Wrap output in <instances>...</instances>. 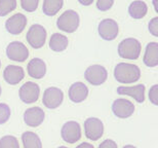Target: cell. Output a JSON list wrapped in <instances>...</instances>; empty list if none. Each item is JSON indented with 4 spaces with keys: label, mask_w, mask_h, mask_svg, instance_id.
Returning a JSON list of instances; mask_svg holds the SVG:
<instances>
[{
    "label": "cell",
    "mask_w": 158,
    "mask_h": 148,
    "mask_svg": "<svg viewBox=\"0 0 158 148\" xmlns=\"http://www.w3.org/2000/svg\"><path fill=\"white\" fill-rule=\"evenodd\" d=\"M114 78L122 84L134 83L140 80L141 69L139 66L131 63H118L114 67Z\"/></svg>",
    "instance_id": "6da1fadb"
},
{
    "label": "cell",
    "mask_w": 158,
    "mask_h": 148,
    "mask_svg": "<svg viewBox=\"0 0 158 148\" xmlns=\"http://www.w3.org/2000/svg\"><path fill=\"white\" fill-rule=\"evenodd\" d=\"M120 58L126 60H138L142 52V44L138 39L128 37L121 40L117 49Z\"/></svg>",
    "instance_id": "7a4b0ae2"
},
{
    "label": "cell",
    "mask_w": 158,
    "mask_h": 148,
    "mask_svg": "<svg viewBox=\"0 0 158 148\" xmlns=\"http://www.w3.org/2000/svg\"><path fill=\"white\" fill-rule=\"evenodd\" d=\"M79 25H80V18L77 11L73 9H68L64 11L56 20V27L60 31L65 33L75 32Z\"/></svg>",
    "instance_id": "3957f363"
},
{
    "label": "cell",
    "mask_w": 158,
    "mask_h": 148,
    "mask_svg": "<svg viewBox=\"0 0 158 148\" xmlns=\"http://www.w3.org/2000/svg\"><path fill=\"white\" fill-rule=\"evenodd\" d=\"M46 37H47L46 29L39 24L32 25L26 34L27 42L29 43L31 48L35 49H41L45 44Z\"/></svg>",
    "instance_id": "277c9868"
},
{
    "label": "cell",
    "mask_w": 158,
    "mask_h": 148,
    "mask_svg": "<svg viewBox=\"0 0 158 148\" xmlns=\"http://www.w3.org/2000/svg\"><path fill=\"white\" fill-rule=\"evenodd\" d=\"M84 78L91 86H101L105 83L108 78V71L102 65H91L84 72Z\"/></svg>",
    "instance_id": "5b68a950"
},
{
    "label": "cell",
    "mask_w": 158,
    "mask_h": 148,
    "mask_svg": "<svg viewBox=\"0 0 158 148\" xmlns=\"http://www.w3.org/2000/svg\"><path fill=\"white\" fill-rule=\"evenodd\" d=\"M62 139L68 144H75L81 139L82 131L79 122L75 121H69L63 125L61 129Z\"/></svg>",
    "instance_id": "8992f818"
},
{
    "label": "cell",
    "mask_w": 158,
    "mask_h": 148,
    "mask_svg": "<svg viewBox=\"0 0 158 148\" xmlns=\"http://www.w3.org/2000/svg\"><path fill=\"white\" fill-rule=\"evenodd\" d=\"M105 127L98 117H88L84 121V135L88 140L98 141L103 137Z\"/></svg>",
    "instance_id": "52a82bcc"
},
{
    "label": "cell",
    "mask_w": 158,
    "mask_h": 148,
    "mask_svg": "<svg viewBox=\"0 0 158 148\" xmlns=\"http://www.w3.org/2000/svg\"><path fill=\"white\" fill-rule=\"evenodd\" d=\"M98 32L102 39L106 40V41H112L118 36V23L113 19H104L99 23Z\"/></svg>",
    "instance_id": "ba28073f"
},
{
    "label": "cell",
    "mask_w": 158,
    "mask_h": 148,
    "mask_svg": "<svg viewBox=\"0 0 158 148\" xmlns=\"http://www.w3.org/2000/svg\"><path fill=\"white\" fill-rule=\"evenodd\" d=\"M64 101V93L56 87H49L44 91L42 97L43 105L48 109H56Z\"/></svg>",
    "instance_id": "9c48e42d"
},
{
    "label": "cell",
    "mask_w": 158,
    "mask_h": 148,
    "mask_svg": "<svg viewBox=\"0 0 158 148\" xmlns=\"http://www.w3.org/2000/svg\"><path fill=\"white\" fill-rule=\"evenodd\" d=\"M6 56L9 60L14 62L23 63L29 57V49L23 42L12 41L6 46Z\"/></svg>",
    "instance_id": "30bf717a"
},
{
    "label": "cell",
    "mask_w": 158,
    "mask_h": 148,
    "mask_svg": "<svg viewBox=\"0 0 158 148\" xmlns=\"http://www.w3.org/2000/svg\"><path fill=\"white\" fill-rule=\"evenodd\" d=\"M19 96L23 103L33 104L37 102L40 97V87L36 82L27 81L20 87Z\"/></svg>",
    "instance_id": "8fae6325"
},
{
    "label": "cell",
    "mask_w": 158,
    "mask_h": 148,
    "mask_svg": "<svg viewBox=\"0 0 158 148\" xmlns=\"http://www.w3.org/2000/svg\"><path fill=\"white\" fill-rule=\"evenodd\" d=\"M135 105L128 99H116L112 103V111L118 118H128L135 113Z\"/></svg>",
    "instance_id": "7c38bea8"
},
{
    "label": "cell",
    "mask_w": 158,
    "mask_h": 148,
    "mask_svg": "<svg viewBox=\"0 0 158 148\" xmlns=\"http://www.w3.org/2000/svg\"><path fill=\"white\" fill-rule=\"evenodd\" d=\"M27 17L21 12L15 14L5 22V29L12 35H20L27 26Z\"/></svg>",
    "instance_id": "4fadbf2b"
},
{
    "label": "cell",
    "mask_w": 158,
    "mask_h": 148,
    "mask_svg": "<svg viewBox=\"0 0 158 148\" xmlns=\"http://www.w3.org/2000/svg\"><path fill=\"white\" fill-rule=\"evenodd\" d=\"M24 121L28 127L37 128L42 124L45 119V112L40 107H30L24 112Z\"/></svg>",
    "instance_id": "5bb4252c"
},
{
    "label": "cell",
    "mask_w": 158,
    "mask_h": 148,
    "mask_svg": "<svg viewBox=\"0 0 158 148\" xmlns=\"http://www.w3.org/2000/svg\"><path fill=\"white\" fill-rule=\"evenodd\" d=\"M118 95L120 96H128L131 98H134L138 103L145 102V93H146V87L144 84H135L132 87L120 86L116 90Z\"/></svg>",
    "instance_id": "9a60e30c"
},
{
    "label": "cell",
    "mask_w": 158,
    "mask_h": 148,
    "mask_svg": "<svg viewBox=\"0 0 158 148\" xmlns=\"http://www.w3.org/2000/svg\"><path fill=\"white\" fill-rule=\"evenodd\" d=\"M3 78L5 82L10 86H15L25 78V70L21 66L8 65L3 70Z\"/></svg>",
    "instance_id": "2e32d148"
},
{
    "label": "cell",
    "mask_w": 158,
    "mask_h": 148,
    "mask_svg": "<svg viewBox=\"0 0 158 148\" xmlns=\"http://www.w3.org/2000/svg\"><path fill=\"white\" fill-rule=\"evenodd\" d=\"M68 96L73 103H81L87 99L88 87L84 82L77 81L71 84L68 91Z\"/></svg>",
    "instance_id": "e0dca14e"
},
{
    "label": "cell",
    "mask_w": 158,
    "mask_h": 148,
    "mask_svg": "<svg viewBox=\"0 0 158 148\" xmlns=\"http://www.w3.org/2000/svg\"><path fill=\"white\" fill-rule=\"evenodd\" d=\"M27 72L30 77L35 78V79H41L46 74L45 62L39 58L30 60L27 65Z\"/></svg>",
    "instance_id": "ac0fdd59"
},
{
    "label": "cell",
    "mask_w": 158,
    "mask_h": 148,
    "mask_svg": "<svg viewBox=\"0 0 158 148\" xmlns=\"http://www.w3.org/2000/svg\"><path fill=\"white\" fill-rule=\"evenodd\" d=\"M144 64L149 68L156 67L158 64V43L153 41L148 43L145 49L143 58Z\"/></svg>",
    "instance_id": "d6986e66"
},
{
    "label": "cell",
    "mask_w": 158,
    "mask_h": 148,
    "mask_svg": "<svg viewBox=\"0 0 158 148\" xmlns=\"http://www.w3.org/2000/svg\"><path fill=\"white\" fill-rule=\"evenodd\" d=\"M49 49L56 53H62L68 48L69 39L68 37L62 33H53L50 36L48 42Z\"/></svg>",
    "instance_id": "ffe728a7"
},
{
    "label": "cell",
    "mask_w": 158,
    "mask_h": 148,
    "mask_svg": "<svg viewBox=\"0 0 158 148\" xmlns=\"http://www.w3.org/2000/svg\"><path fill=\"white\" fill-rule=\"evenodd\" d=\"M148 12V5L142 0H135L128 6V14L135 20H141L146 17Z\"/></svg>",
    "instance_id": "44dd1931"
},
{
    "label": "cell",
    "mask_w": 158,
    "mask_h": 148,
    "mask_svg": "<svg viewBox=\"0 0 158 148\" xmlns=\"http://www.w3.org/2000/svg\"><path fill=\"white\" fill-rule=\"evenodd\" d=\"M23 148H42L40 137L34 132L27 131L22 134Z\"/></svg>",
    "instance_id": "7402d4cb"
},
{
    "label": "cell",
    "mask_w": 158,
    "mask_h": 148,
    "mask_svg": "<svg viewBox=\"0 0 158 148\" xmlns=\"http://www.w3.org/2000/svg\"><path fill=\"white\" fill-rule=\"evenodd\" d=\"M64 0H43L42 11L48 17H53L63 8Z\"/></svg>",
    "instance_id": "603a6c76"
},
{
    "label": "cell",
    "mask_w": 158,
    "mask_h": 148,
    "mask_svg": "<svg viewBox=\"0 0 158 148\" xmlns=\"http://www.w3.org/2000/svg\"><path fill=\"white\" fill-rule=\"evenodd\" d=\"M17 0H0V17H5L17 8Z\"/></svg>",
    "instance_id": "cb8c5ba5"
},
{
    "label": "cell",
    "mask_w": 158,
    "mask_h": 148,
    "mask_svg": "<svg viewBox=\"0 0 158 148\" xmlns=\"http://www.w3.org/2000/svg\"><path fill=\"white\" fill-rule=\"evenodd\" d=\"M0 148H20V143L17 137L5 135L0 139Z\"/></svg>",
    "instance_id": "d4e9b609"
},
{
    "label": "cell",
    "mask_w": 158,
    "mask_h": 148,
    "mask_svg": "<svg viewBox=\"0 0 158 148\" xmlns=\"http://www.w3.org/2000/svg\"><path fill=\"white\" fill-rule=\"evenodd\" d=\"M11 115V110L6 103H0V125L6 124Z\"/></svg>",
    "instance_id": "484cf974"
},
{
    "label": "cell",
    "mask_w": 158,
    "mask_h": 148,
    "mask_svg": "<svg viewBox=\"0 0 158 148\" xmlns=\"http://www.w3.org/2000/svg\"><path fill=\"white\" fill-rule=\"evenodd\" d=\"M39 0H21V6L25 11L34 12L38 8Z\"/></svg>",
    "instance_id": "4316f807"
},
{
    "label": "cell",
    "mask_w": 158,
    "mask_h": 148,
    "mask_svg": "<svg viewBox=\"0 0 158 148\" xmlns=\"http://www.w3.org/2000/svg\"><path fill=\"white\" fill-rule=\"evenodd\" d=\"M115 0H97V8L101 11H107L112 8Z\"/></svg>",
    "instance_id": "83f0119b"
},
{
    "label": "cell",
    "mask_w": 158,
    "mask_h": 148,
    "mask_svg": "<svg viewBox=\"0 0 158 148\" xmlns=\"http://www.w3.org/2000/svg\"><path fill=\"white\" fill-rule=\"evenodd\" d=\"M149 100L153 105H158V84H154L150 87L149 91Z\"/></svg>",
    "instance_id": "f1b7e54d"
},
{
    "label": "cell",
    "mask_w": 158,
    "mask_h": 148,
    "mask_svg": "<svg viewBox=\"0 0 158 148\" xmlns=\"http://www.w3.org/2000/svg\"><path fill=\"white\" fill-rule=\"evenodd\" d=\"M148 29L154 37H158V17H154L153 19H151L149 25H148Z\"/></svg>",
    "instance_id": "f546056e"
},
{
    "label": "cell",
    "mask_w": 158,
    "mask_h": 148,
    "mask_svg": "<svg viewBox=\"0 0 158 148\" xmlns=\"http://www.w3.org/2000/svg\"><path fill=\"white\" fill-rule=\"evenodd\" d=\"M99 148H118L117 143L112 139H106L99 145Z\"/></svg>",
    "instance_id": "4dcf8cb0"
},
{
    "label": "cell",
    "mask_w": 158,
    "mask_h": 148,
    "mask_svg": "<svg viewBox=\"0 0 158 148\" xmlns=\"http://www.w3.org/2000/svg\"><path fill=\"white\" fill-rule=\"evenodd\" d=\"M94 0H78V2L83 6H89L93 4V2Z\"/></svg>",
    "instance_id": "1f68e13d"
},
{
    "label": "cell",
    "mask_w": 158,
    "mask_h": 148,
    "mask_svg": "<svg viewBox=\"0 0 158 148\" xmlns=\"http://www.w3.org/2000/svg\"><path fill=\"white\" fill-rule=\"evenodd\" d=\"M76 148H94V147L93 144H90L88 142H82L81 144H79Z\"/></svg>",
    "instance_id": "d6a6232c"
},
{
    "label": "cell",
    "mask_w": 158,
    "mask_h": 148,
    "mask_svg": "<svg viewBox=\"0 0 158 148\" xmlns=\"http://www.w3.org/2000/svg\"><path fill=\"white\" fill-rule=\"evenodd\" d=\"M157 2L158 0H153V6H154V11L158 12V6H157Z\"/></svg>",
    "instance_id": "836d02e7"
},
{
    "label": "cell",
    "mask_w": 158,
    "mask_h": 148,
    "mask_svg": "<svg viewBox=\"0 0 158 148\" xmlns=\"http://www.w3.org/2000/svg\"><path fill=\"white\" fill-rule=\"evenodd\" d=\"M122 148H138V147H135V146H134V145H131V144H127V145L123 146Z\"/></svg>",
    "instance_id": "e575fe53"
},
{
    "label": "cell",
    "mask_w": 158,
    "mask_h": 148,
    "mask_svg": "<svg viewBox=\"0 0 158 148\" xmlns=\"http://www.w3.org/2000/svg\"><path fill=\"white\" fill-rule=\"evenodd\" d=\"M58 148H68L67 146H60V147H58Z\"/></svg>",
    "instance_id": "d590c367"
},
{
    "label": "cell",
    "mask_w": 158,
    "mask_h": 148,
    "mask_svg": "<svg viewBox=\"0 0 158 148\" xmlns=\"http://www.w3.org/2000/svg\"><path fill=\"white\" fill-rule=\"evenodd\" d=\"M1 93H2V90H1V87H0V96H1Z\"/></svg>",
    "instance_id": "8d00e7d4"
},
{
    "label": "cell",
    "mask_w": 158,
    "mask_h": 148,
    "mask_svg": "<svg viewBox=\"0 0 158 148\" xmlns=\"http://www.w3.org/2000/svg\"><path fill=\"white\" fill-rule=\"evenodd\" d=\"M0 68H1V61H0Z\"/></svg>",
    "instance_id": "74e56055"
}]
</instances>
